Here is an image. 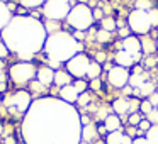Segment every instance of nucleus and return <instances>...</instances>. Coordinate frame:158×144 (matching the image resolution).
I'll return each instance as SVG.
<instances>
[{"label":"nucleus","mask_w":158,"mask_h":144,"mask_svg":"<svg viewBox=\"0 0 158 144\" xmlns=\"http://www.w3.org/2000/svg\"><path fill=\"white\" fill-rule=\"evenodd\" d=\"M143 73H144V70H143L141 65H134L133 66V73H131V75H143Z\"/></svg>","instance_id":"obj_42"},{"label":"nucleus","mask_w":158,"mask_h":144,"mask_svg":"<svg viewBox=\"0 0 158 144\" xmlns=\"http://www.w3.org/2000/svg\"><path fill=\"white\" fill-rule=\"evenodd\" d=\"M77 103H78V105H82V107H87V105L90 103V93H89V92L80 93V95H78V100H77Z\"/></svg>","instance_id":"obj_31"},{"label":"nucleus","mask_w":158,"mask_h":144,"mask_svg":"<svg viewBox=\"0 0 158 144\" xmlns=\"http://www.w3.org/2000/svg\"><path fill=\"white\" fill-rule=\"evenodd\" d=\"M150 15V22H151V27H158V9H151L148 12Z\"/></svg>","instance_id":"obj_34"},{"label":"nucleus","mask_w":158,"mask_h":144,"mask_svg":"<svg viewBox=\"0 0 158 144\" xmlns=\"http://www.w3.org/2000/svg\"><path fill=\"white\" fill-rule=\"evenodd\" d=\"M127 27L131 32L138 36H144L151 31V22H150V15L144 10H138L134 9L129 15H127Z\"/></svg>","instance_id":"obj_5"},{"label":"nucleus","mask_w":158,"mask_h":144,"mask_svg":"<svg viewBox=\"0 0 158 144\" xmlns=\"http://www.w3.org/2000/svg\"><path fill=\"white\" fill-rule=\"evenodd\" d=\"M92 144H106V141H102V139H97V141H94Z\"/></svg>","instance_id":"obj_48"},{"label":"nucleus","mask_w":158,"mask_h":144,"mask_svg":"<svg viewBox=\"0 0 158 144\" xmlns=\"http://www.w3.org/2000/svg\"><path fill=\"white\" fill-rule=\"evenodd\" d=\"M100 73H102V66H100L97 61H90V66H89V71H87V76H89L90 80H95V78H99Z\"/></svg>","instance_id":"obj_23"},{"label":"nucleus","mask_w":158,"mask_h":144,"mask_svg":"<svg viewBox=\"0 0 158 144\" xmlns=\"http://www.w3.org/2000/svg\"><path fill=\"white\" fill-rule=\"evenodd\" d=\"M124 132L123 130H116V132H109L106 136V144H123Z\"/></svg>","instance_id":"obj_21"},{"label":"nucleus","mask_w":158,"mask_h":144,"mask_svg":"<svg viewBox=\"0 0 158 144\" xmlns=\"http://www.w3.org/2000/svg\"><path fill=\"white\" fill-rule=\"evenodd\" d=\"M156 65H158V59L153 58V56L144 59V66H146V68H151V66H156Z\"/></svg>","instance_id":"obj_37"},{"label":"nucleus","mask_w":158,"mask_h":144,"mask_svg":"<svg viewBox=\"0 0 158 144\" xmlns=\"http://www.w3.org/2000/svg\"><path fill=\"white\" fill-rule=\"evenodd\" d=\"M144 119H146L151 126H156V124H158V109H153L146 117H144Z\"/></svg>","instance_id":"obj_32"},{"label":"nucleus","mask_w":158,"mask_h":144,"mask_svg":"<svg viewBox=\"0 0 158 144\" xmlns=\"http://www.w3.org/2000/svg\"><path fill=\"white\" fill-rule=\"evenodd\" d=\"M143 119H144V117L141 115V112L129 114V117H127V126H131V127H138V126H139V122H141Z\"/></svg>","instance_id":"obj_27"},{"label":"nucleus","mask_w":158,"mask_h":144,"mask_svg":"<svg viewBox=\"0 0 158 144\" xmlns=\"http://www.w3.org/2000/svg\"><path fill=\"white\" fill-rule=\"evenodd\" d=\"M150 129H151V124L148 122L146 119H143V120H141V122H139V126H138V130H139L141 134H146V132H148V130H150Z\"/></svg>","instance_id":"obj_35"},{"label":"nucleus","mask_w":158,"mask_h":144,"mask_svg":"<svg viewBox=\"0 0 158 144\" xmlns=\"http://www.w3.org/2000/svg\"><path fill=\"white\" fill-rule=\"evenodd\" d=\"M144 137L148 139L150 144H158V124L156 126H151V129L144 134Z\"/></svg>","instance_id":"obj_25"},{"label":"nucleus","mask_w":158,"mask_h":144,"mask_svg":"<svg viewBox=\"0 0 158 144\" xmlns=\"http://www.w3.org/2000/svg\"><path fill=\"white\" fill-rule=\"evenodd\" d=\"M9 56V48L4 44V42L0 41V59H4V58H7Z\"/></svg>","instance_id":"obj_36"},{"label":"nucleus","mask_w":158,"mask_h":144,"mask_svg":"<svg viewBox=\"0 0 158 144\" xmlns=\"http://www.w3.org/2000/svg\"><path fill=\"white\" fill-rule=\"evenodd\" d=\"M24 9H38L46 4V0H19Z\"/></svg>","instance_id":"obj_26"},{"label":"nucleus","mask_w":158,"mask_h":144,"mask_svg":"<svg viewBox=\"0 0 158 144\" xmlns=\"http://www.w3.org/2000/svg\"><path fill=\"white\" fill-rule=\"evenodd\" d=\"M153 109H155V107L150 103V100H148V98L141 100V103H139V112H141V115L146 117V115H148V114H150Z\"/></svg>","instance_id":"obj_29"},{"label":"nucleus","mask_w":158,"mask_h":144,"mask_svg":"<svg viewBox=\"0 0 158 144\" xmlns=\"http://www.w3.org/2000/svg\"><path fill=\"white\" fill-rule=\"evenodd\" d=\"M66 22H68V26L73 27L75 31L85 32V31H89L94 24V12L87 4L72 5L70 14H68V17H66Z\"/></svg>","instance_id":"obj_3"},{"label":"nucleus","mask_w":158,"mask_h":144,"mask_svg":"<svg viewBox=\"0 0 158 144\" xmlns=\"http://www.w3.org/2000/svg\"><path fill=\"white\" fill-rule=\"evenodd\" d=\"M112 110L116 115H124V114H129V98L126 97H121V98H116L112 102Z\"/></svg>","instance_id":"obj_15"},{"label":"nucleus","mask_w":158,"mask_h":144,"mask_svg":"<svg viewBox=\"0 0 158 144\" xmlns=\"http://www.w3.org/2000/svg\"><path fill=\"white\" fill-rule=\"evenodd\" d=\"M31 88H32V92H39V90L43 92V90H44L46 86H44V85H41L39 82H31Z\"/></svg>","instance_id":"obj_39"},{"label":"nucleus","mask_w":158,"mask_h":144,"mask_svg":"<svg viewBox=\"0 0 158 144\" xmlns=\"http://www.w3.org/2000/svg\"><path fill=\"white\" fill-rule=\"evenodd\" d=\"M134 7H136L138 10L150 12L151 9H153V4H151V0H136V4H134Z\"/></svg>","instance_id":"obj_28"},{"label":"nucleus","mask_w":158,"mask_h":144,"mask_svg":"<svg viewBox=\"0 0 158 144\" xmlns=\"http://www.w3.org/2000/svg\"><path fill=\"white\" fill-rule=\"evenodd\" d=\"M31 102H32V98L27 90H19L14 95L5 98V105L12 107V109H17V112H27L29 107H31Z\"/></svg>","instance_id":"obj_8"},{"label":"nucleus","mask_w":158,"mask_h":144,"mask_svg":"<svg viewBox=\"0 0 158 144\" xmlns=\"http://www.w3.org/2000/svg\"><path fill=\"white\" fill-rule=\"evenodd\" d=\"M89 66H90L89 56L83 54V53H78V54L73 56V58L66 63V71H68L72 76H75L77 80H82L83 76H87Z\"/></svg>","instance_id":"obj_7"},{"label":"nucleus","mask_w":158,"mask_h":144,"mask_svg":"<svg viewBox=\"0 0 158 144\" xmlns=\"http://www.w3.org/2000/svg\"><path fill=\"white\" fill-rule=\"evenodd\" d=\"M82 48L83 46L72 34L65 31L49 34L44 42V51L48 54V59L58 63H68L73 56L78 54V51H82Z\"/></svg>","instance_id":"obj_2"},{"label":"nucleus","mask_w":158,"mask_h":144,"mask_svg":"<svg viewBox=\"0 0 158 144\" xmlns=\"http://www.w3.org/2000/svg\"><path fill=\"white\" fill-rule=\"evenodd\" d=\"M156 92V86H155V83L153 82H146V83H143V86L139 88V97L141 98H150L153 93Z\"/></svg>","instance_id":"obj_20"},{"label":"nucleus","mask_w":158,"mask_h":144,"mask_svg":"<svg viewBox=\"0 0 158 144\" xmlns=\"http://www.w3.org/2000/svg\"><path fill=\"white\" fill-rule=\"evenodd\" d=\"M73 82V76L70 75L68 71H63V70H58V71H55V85L58 86H66V85H72Z\"/></svg>","instance_id":"obj_18"},{"label":"nucleus","mask_w":158,"mask_h":144,"mask_svg":"<svg viewBox=\"0 0 158 144\" xmlns=\"http://www.w3.org/2000/svg\"><path fill=\"white\" fill-rule=\"evenodd\" d=\"M2 134H4V124L0 122V136H2Z\"/></svg>","instance_id":"obj_49"},{"label":"nucleus","mask_w":158,"mask_h":144,"mask_svg":"<svg viewBox=\"0 0 158 144\" xmlns=\"http://www.w3.org/2000/svg\"><path fill=\"white\" fill-rule=\"evenodd\" d=\"M72 5L66 2H60V0H46V4L43 5V14L48 21H63L68 17Z\"/></svg>","instance_id":"obj_6"},{"label":"nucleus","mask_w":158,"mask_h":144,"mask_svg":"<svg viewBox=\"0 0 158 144\" xmlns=\"http://www.w3.org/2000/svg\"><path fill=\"white\" fill-rule=\"evenodd\" d=\"M156 49H158V39H156Z\"/></svg>","instance_id":"obj_53"},{"label":"nucleus","mask_w":158,"mask_h":144,"mask_svg":"<svg viewBox=\"0 0 158 144\" xmlns=\"http://www.w3.org/2000/svg\"><path fill=\"white\" fill-rule=\"evenodd\" d=\"M12 12L9 10V7L4 4V2H0V31H4L12 21Z\"/></svg>","instance_id":"obj_17"},{"label":"nucleus","mask_w":158,"mask_h":144,"mask_svg":"<svg viewBox=\"0 0 158 144\" xmlns=\"http://www.w3.org/2000/svg\"><path fill=\"white\" fill-rule=\"evenodd\" d=\"M129 71L127 68H123V66H114L109 73H107V82H109L110 86L117 90H123L124 86H127L129 83Z\"/></svg>","instance_id":"obj_9"},{"label":"nucleus","mask_w":158,"mask_h":144,"mask_svg":"<svg viewBox=\"0 0 158 144\" xmlns=\"http://www.w3.org/2000/svg\"><path fill=\"white\" fill-rule=\"evenodd\" d=\"M114 61H116V66H123V68H131V66L136 65L133 54H129V53L124 51V49H121V51H117L116 54H114Z\"/></svg>","instance_id":"obj_12"},{"label":"nucleus","mask_w":158,"mask_h":144,"mask_svg":"<svg viewBox=\"0 0 158 144\" xmlns=\"http://www.w3.org/2000/svg\"><path fill=\"white\" fill-rule=\"evenodd\" d=\"M78 95H80V93L75 90L73 83H72V85L63 86V88H60V97H61V100H63V102H66V103H77Z\"/></svg>","instance_id":"obj_13"},{"label":"nucleus","mask_w":158,"mask_h":144,"mask_svg":"<svg viewBox=\"0 0 158 144\" xmlns=\"http://www.w3.org/2000/svg\"><path fill=\"white\" fill-rule=\"evenodd\" d=\"M156 109H158V107H156Z\"/></svg>","instance_id":"obj_54"},{"label":"nucleus","mask_w":158,"mask_h":144,"mask_svg":"<svg viewBox=\"0 0 158 144\" xmlns=\"http://www.w3.org/2000/svg\"><path fill=\"white\" fill-rule=\"evenodd\" d=\"M133 144H150V142H148L146 137H136V139H133Z\"/></svg>","instance_id":"obj_44"},{"label":"nucleus","mask_w":158,"mask_h":144,"mask_svg":"<svg viewBox=\"0 0 158 144\" xmlns=\"http://www.w3.org/2000/svg\"><path fill=\"white\" fill-rule=\"evenodd\" d=\"M124 93H126V95H131V93H133V88H131V86H124Z\"/></svg>","instance_id":"obj_46"},{"label":"nucleus","mask_w":158,"mask_h":144,"mask_svg":"<svg viewBox=\"0 0 158 144\" xmlns=\"http://www.w3.org/2000/svg\"><path fill=\"white\" fill-rule=\"evenodd\" d=\"M100 29H104V31H107V32L116 31V29H117L116 19H112V17H104L102 21H100Z\"/></svg>","instance_id":"obj_22"},{"label":"nucleus","mask_w":158,"mask_h":144,"mask_svg":"<svg viewBox=\"0 0 158 144\" xmlns=\"http://www.w3.org/2000/svg\"><path fill=\"white\" fill-rule=\"evenodd\" d=\"M94 21H102V19H104V12H102V9H94Z\"/></svg>","instance_id":"obj_40"},{"label":"nucleus","mask_w":158,"mask_h":144,"mask_svg":"<svg viewBox=\"0 0 158 144\" xmlns=\"http://www.w3.org/2000/svg\"><path fill=\"white\" fill-rule=\"evenodd\" d=\"M90 88H92V90H100V88H102V82H100L99 78L92 80V82H90Z\"/></svg>","instance_id":"obj_38"},{"label":"nucleus","mask_w":158,"mask_h":144,"mask_svg":"<svg viewBox=\"0 0 158 144\" xmlns=\"http://www.w3.org/2000/svg\"><path fill=\"white\" fill-rule=\"evenodd\" d=\"M2 68H4V65H2V59H0V75H2Z\"/></svg>","instance_id":"obj_50"},{"label":"nucleus","mask_w":158,"mask_h":144,"mask_svg":"<svg viewBox=\"0 0 158 144\" xmlns=\"http://www.w3.org/2000/svg\"><path fill=\"white\" fill-rule=\"evenodd\" d=\"M36 75H38V68H36L31 61H19V63H15V65H12L10 70H9L10 80L19 86L31 83Z\"/></svg>","instance_id":"obj_4"},{"label":"nucleus","mask_w":158,"mask_h":144,"mask_svg":"<svg viewBox=\"0 0 158 144\" xmlns=\"http://www.w3.org/2000/svg\"><path fill=\"white\" fill-rule=\"evenodd\" d=\"M141 49L146 54H151V53L156 51V41L155 39H144V41H141Z\"/></svg>","instance_id":"obj_24"},{"label":"nucleus","mask_w":158,"mask_h":144,"mask_svg":"<svg viewBox=\"0 0 158 144\" xmlns=\"http://www.w3.org/2000/svg\"><path fill=\"white\" fill-rule=\"evenodd\" d=\"M95 39L99 42H109L110 41V32L104 31V29H99V31L95 32Z\"/></svg>","instance_id":"obj_30"},{"label":"nucleus","mask_w":158,"mask_h":144,"mask_svg":"<svg viewBox=\"0 0 158 144\" xmlns=\"http://www.w3.org/2000/svg\"><path fill=\"white\" fill-rule=\"evenodd\" d=\"M148 100H150V103L155 107V109H156V107H158V92H155V93H153V95H151Z\"/></svg>","instance_id":"obj_41"},{"label":"nucleus","mask_w":158,"mask_h":144,"mask_svg":"<svg viewBox=\"0 0 158 144\" xmlns=\"http://www.w3.org/2000/svg\"><path fill=\"white\" fill-rule=\"evenodd\" d=\"M48 32L41 21L32 17H19L12 19L10 24L2 31L4 44L9 51H14L21 59H31L41 48H44Z\"/></svg>","instance_id":"obj_1"},{"label":"nucleus","mask_w":158,"mask_h":144,"mask_svg":"<svg viewBox=\"0 0 158 144\" xmlns=\"http://www.w3.org/2000/svg\"><path fill=\"white\" fill-rule=\"evenodd\" d=\"M17 14H19V15H24V14H26V9H24V7H21V9L17 10Z\"/></svg>","instance_id":"obj_47"},{"label":"nucleus","mask_w":158,"mask_h":144,"mask_svg":"<svg viewBox=\"0 0 158 144\" xmlns=\"http://www.w3.org/2000/svg\"><path fill=\"white\" fill-rule=\"evenodd\" d=\"M78 144H89V142H85V141H80V142Z\"/></svg>","instance_id":"obj_52"},{"label":"nucleus","mask_w":158,"mask_h":144,"mask_svg":"<svg viewBox=\"0 0 158 144\" xmlns=\"http://www.w3.org/2000/svg\"><path fill=\"white\" fill-rule=\"evenodd\" d=\"M146 82H150L148 71H144L143 75H131L129 76V86L131 88H141L143 83H146Z\"/></svg>","instance_id":"obj_19"},{"label":"nucleus","mask_w":158,"mask_h":144,"mask_svg":"<svg viewBox=\"0 0 158 144\" xmlns=\"http://www.w3.org/2000/svg\"><path fill=\"white\" fill-rule=\"evenodd\" d=\"M60 2H66V4H70V2H72V0H60Z\"/></svg>","instance_id":"obj_51"},{"label":"nucleus","mask_w":158,"mask_h":144,"mask_svg":"<svg viewBox=\"0 0 158 144\" xmlns=\"http://www.w3.org/2000/svg\"><path fill=\"white\" fill-rule=\"evenodd\" d=\"M73 86H75V90L78 93H83V92H87V82L85 80H75V83H73Z\"/></svg>","instance_id":"obj_33"},{"label":"nucleus","mask_w":158,"mask_h":144,"mask_svg":"<svg viewBox=\"0 0 158 144\" xmlns=\"http://www.w3.org/2000/svg\"><path fill=\"white\" fill-rule=\"evenodd\" d=\"M121 49L127 51L129 54H138L141 53V41L136 38V36H129V38L123 39V44H121Z\"/></svg>","instance_id":"obj_11"},{"label":"nucleus","mask_w":158,"mask_h":144,"mask_svg":"<svg viewBox=\"0 0 158 144\" xmlns=\"http://www.w3.org/2000/svg\"><path fill=\"white\" fill-rule=\"evenodd\" d=\"M95 61L99 63V65L106 61V53H95Z\"/></svg>","instance_id":"obj_43"},{"label":"nucleus","mask_w":158,"mask_h":144,"mask_svg":"<svg viewBox=\"0 0 158 144\" xmlns=\"http://www.w3.org/2000/svg\"><path fill=\"white\" fill-rule=\"evenodd\" d=\"M73 38H75L77 41H82V39L85 38V34H83V32H80V31H75V34H73Z\"/></svg>","instance_id":"obj_45"},{"label":"nucleus","mask_w":158,"mask_h":144,"mask_svg":"<svg viewBox=\"0 0 158 144\" xmlns=\"http://www.w3.org/2000/svg\"><path fill=\"white\" fill-rule=\"evenodd\" d=\"M38 82L44 86H49L51 83H55V70H51L49 66H41L38 68V75H36Z\"/></svg>","instance_id":"obj_10"},{"label":"nucleus","mask_w":158,"mask_h":144,"mask_svg":"<svg viewBox=\"0 0 158 144\" xmlns=\"http://www.w3.org/2000/svg\"><path fill=\"white\" fill-rule=\"evenodd\" d=\"M104 127H106L107 134L116 132V130H121V117L116 115V114H109L107 119L104 120Z\"/></svg>","instance_id":"obj_16"},{"label":"nucleus","mask_w":158,"mask_h":144,"mask_svg":"<svg viewBox=\"0 0 158 144\" xmlns=\"http://www.w3.org/2000/svg\"><path fill=\"white\" fill-rule=\"evenodd\" d=\"M99 139V132H97V126L95 124H89V126L82 127V141L92 144L94 141Z\"/></svg>","instance_id":"obj_14"}]
</instances>
